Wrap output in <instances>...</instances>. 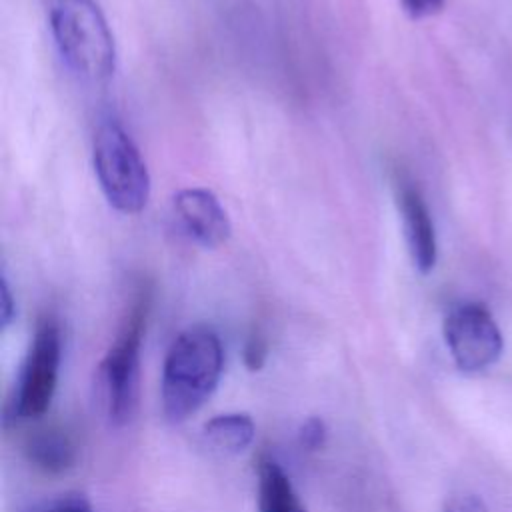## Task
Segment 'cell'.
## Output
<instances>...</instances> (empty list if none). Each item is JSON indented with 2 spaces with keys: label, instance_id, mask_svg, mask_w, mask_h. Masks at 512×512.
Returning <instances> with one entry per match:
<instances>
[{
  "label": "cell",
  "instance_id": "6da1fadb",
  "mask_svg": "<svg viewBox=\"0 0 512 512\" xmlns=\"http://www.w3.org/2000/svg\"><path fill=\"white\" fill-rule=\"evenodd\" d=\"M224 372V346L204 324L182 330L170 344L160 378L166 420L178 424L196 414L216 392Z\"/></svg>",
  "mask_w": 512,
  "mask_h": 512
},
{
  "label": "cell",
  "instance_id": "7a4b0ae2",
  "mask_svg": "<svg viewBox=\"0 0 512 512\" xmlns=\"http://www.w3.org/2000/svg\"><path fill=\"white\" fill-rule=\"evenodd\" d=\"M50 28L66 66L86 82L102 84L116 68V44L94 0H56Z\"/></svg>",
  "mask_w": 512,
  "mask_h": 512
},
{
  "label": "cell",
  "instance_id": "3957f363",
  "mask_svg": "<svg viewBox=\"0 0 512 512\" xmlns=\"http://www.w3.org/2000/svg\"><path fill=\"white\" fill-rule=\"evenodd\" d=\"M148 306V292H140L98 366L106 416L114 426L128 424L138 408L140 350Z\"/></svg>",
  "mask_w": 512,
  "mask_h": 512
},
{
  "label": "cell",
  "instance_id": "277c9868",
  "mask_svg": "<svg viewBox=\"0 0 512 512\" xmlns=\"http://www.w3.org/2000/svg\"><path fill=\"white\" fill-rule=\"evenodd\" d=\"M92 158L108 204L122 214L142 212L150 198V174L138 146L118 122L100 124Z\"/></svg>",
  "mask_w": 512,
  "mask_h": 512
},
{
  "label": "cell",
  "instance_id": "5b68a950",
  "mask_svg": "<svg viewBox=\"0 0 512 512\" xmlns=\"http://www.w3.org/2000/svg\"><path fill=\"white\" fill-rule=\"evenodd\" d=\"M62 364V334L54 318L38 322L24 360L18 368L8 404L6 422H30L50 408Z\"/></svg>",
  "mask_w": 512,
  "mask_h": 512
},
{
  "label": "cell",
  "instance_id": "8992f818",
  "mask_svg": "<svg viewBox=\"0 0 512 512\" xmlns=\"http://www.w3.org/2000/svg\"><path fill=\"white\" fill-rule=\"evenodd\" d=\"M444 340L454 364L468 374L490 368L504 348L494 316L478 302L460 304L446 314Z\"/></svg>",
  "mask_w": 512,
  "mask_h": 512
},
{
  "label": "cell",
  "instance_id": "52a82bcc",
  "mask_svg": "<svg viewBox=\"0 0 512 512\" xmlns=\"http://www.w3.org/2000/svg\"><path fill=\"white\" fill-rule=\"evenodd\" d=\"M174 210L188 236L204 248H218L230 238V218L206 188H184L174 196Z\"/></svg>",
  "mask_w": 512,
  "mask_h": 512
},
{
  "label": "cell",
  "instance_id": "ba28073f",
  "mask_svg": "<svg viewBox=\"0 0 512 512\" xmlns=\"http://www.w3.org/2000/svg\"><path fill=\"white\" fill-rule=\"evenodd\" d=\"M396 200L402 214L404 236H406L412 262L422 274H428L434 268L436 254H438L436 232H434L430 210L420 190L406 180L396 182Z\"/></svg>",
  "mask_w": 512,
  "mask_h": 512
},
{
  "label": "cell",
  "instance_id": "9c48e42d",
  "mask_svg": "<svg viewBox=\"0 0 512 512\" xmlns=\"http://www.w3.org/2000/svg\"><path fill=\"white\" fill-rule=\"evenodd\" d=\"M256 504L258 512H306L292 478L274 456L258 460Z\"/></svg>",
  "mask_w": 512,
  "mask_h": 512
},
{
  "label": "cell",
  "instance_id": "30bf717a",
  "mask_svg": "<svg viewBox=\"0 0 512 512\" xmlns=\"http://www.w3.org/2000/svg\"><path fill=\"white\" fill-rule=\"evenodd\" d=\"M28 462L46 472V474H62L70 470L78 458V448L70 432L58 426H48L36 430L24 446Z\"/></svg>",
  "mask_w": 512,
  "mask_h": 512
},
{
  "label": "cell",
  "instance_id": "8fae6325",
  "mask_svg": "<svg viewBox=\"0 0 512 512\" xmlns=\"http://www.w3.org/2000/svg\"><path fill=\"white\" fill-rule=\"evenodd\" d=\"M256 436V426L246 412H224L204 424L206 442L220 454L236 456L244 452Z\"/></svg>",
  "mask_w": 512,
  "mask_h": 512
},
{
  "label": "cell",
  "instance_id": "7c38bea8",
  "mask_svg": "<svg viewBox=\"0 0 512 512\" xmlns=\"http://www.w3.org/2000/svg\"><path fill=\"white\" fill-rule=\"evenodd\" d=\"M30 512H94L82 494H62L34 506Z\"/></svg>",
  "mask_w": 512,
  "mask_h": 512
},
{
  "label": "cell",
  "instance_id": "4fadbf2b",
  "mask_svg": "<svg viewBox=\"0 0 512 512\" xmlns=\"http://www.w3.org/2000/svg\"><path fill=\"white\" fill-rule=\"evenodd\" d=\"M326 436H328L326 424L322 418H316V416L304 420L298 430V442L306 450H318L320 446H324Z\"/></svg>",
  "mask_w": 512,
  "mask_h": 512
},
{
  "label": "cell",
  "instance_id": "5bb4252c",
  "mask_svg": "<svg viewBox=\"0 0 512 512\" xmlns=\"http://www.w3.org/2000/svg\"><path fill=\"white\" fill-rule=\"evenodd\" d=\"M442 512H488L484 500L476 494L462 492L454 494L442 508Z\"/></svg>",
  "mask_w": 512,
  "mask_h": 512
},
{
  "label": "cell",
  "instance_id": "9a60e30c",
  "mask_svg": "<svg viewBox=\"0 0 512 512\" xmlns=\"http://www.w3.org/2000/svg\"><path fill=\"white\" fill-rule=\"evenodd\" d=\"M412 18H426L442 10L444 0H400Z\"/></svg>",
  "mask_w": 512,
  "mask_h": 512
},
{
  "label": "cell",
  "instance_id": "2e32d148",
  "mask_svg": "<svg viewBox=\"0 0 512 512\" xmlns=\"http://www.w3.org/2000/svg\"><path fill=\"white\" fill-rule=\"evenodd\" d=\"M264 358H266V344L262 338L254 336L248 340L246 348H244V360L248 364L250 370H258L262 364H264Z\"/></svg>",
  "mask_w": 512,
  "mask_h": 512
},
{
  "label": "cell",
  "instance_id": "e0dca14e",
  "mask_svg": "<svg viewBox=\"0 0 512 512\" xmlns=\"http://www.w3.org/2000/svg\"><path fill=\"white\" fill-rule=\"evenodd\" d=\"M14 312H16V306H14V300H12L8 282H6V278H2V288H0V318H2V328H6V326L12 322Z\"/></svg>",
  "mask_w": 512,
  "mask_h": 512
}]
</instances>
